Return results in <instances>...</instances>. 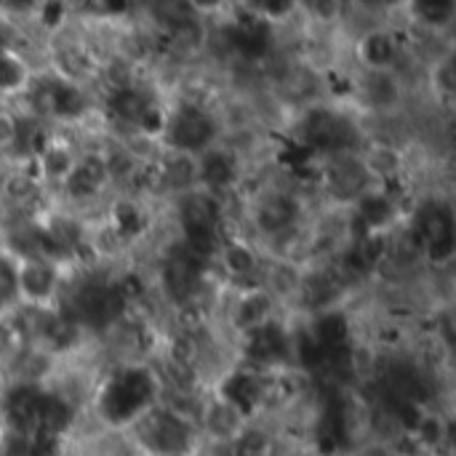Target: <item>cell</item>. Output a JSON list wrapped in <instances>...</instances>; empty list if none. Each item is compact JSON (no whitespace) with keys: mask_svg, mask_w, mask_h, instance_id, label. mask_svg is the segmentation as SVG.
Listing matches in <instances>:
<instances>
[{"mask_svg":"<svg viewBox=\"0 0 456 456\" xmlns=\"http://www.w3.org/2000/svg\"><path fill=\"white\" fill-rule=\"evenodd\" d=\"M160 377L152 369L126 363L99 387L94 403L96 417L107 430H126L160 401Z\"/></svg>","mask_w":456,"mask_h":456,"instance_id":"obj_1","label":"cell"},{"mask_svg":"<svg viewBox=\"0 0 456 456\" xmlns=\"http://www.w3.org/2000/svg\"><path fill=\"white\" fill-rule=\"evenodd\" d=\"M131 449L136 456H198L203 438L195 422L155 403L131 428Z\"/></svg>","mask_w":456,"mask_h":456,"instance_id":"obj_2","label":"cell"},{"mask_svg":"<svg viewBox=\"0 0 456 456\" xmlns=\"http://www.w3.org/2000/svg\"><path fill=\"white\" fill-rule=\"evenodd\" d=\"M128 307L126 291L102 275H88L69 289L67 307L61 310L77 329L88 331H110L123 321V313Z\"/></svg>","mask_w":456,"mask_h":456,"instance_id":"obj_3","label":"cell"},{"mask_svg":"<svg viewBox=\"0 0 456 456\" xmlns=\"http://www.w3.org/2000/svg\"><path fill=\"white\" fill-rule=\"evenodd\" d=\"M163 136H166L171 152H182V155L198 158V155H203L206 150H211L216 144L219 120L203 104L184 102L174 112H168Z\"/></svg>","mask_w":456,"mask_h":456,"instance_id":"obj_4","label":"cell"},{"mask_svg":"<svg viewBox=\"0 0 456 456\" xmlns=\"http://www.w3.org/2000/svg\"><path fill=\"white\" fill-rule=\"evenodd\" d=\"M302 139L315 152H323L329 158H339V155H355L361 134H358V126L347 115L329 110V107H318V110H310L305 115Z\"/></svg>","mask_w":456,"mask_h":456,"instance_id":"obj_5","label":"cell"},{"mask_svg":"<svg viewBox=\"0 0 456 456\" xmlns=\"http://www.w3.org/2000/svg\"><path fill=\"white\" fill-rule=\"evenodd\" d=\"M208 262L176 243L160 265V291L174 307H190L198 302L206 281Z\"/></svg>","mask_w":456,"mask_h":456,"instance_id":"obj_6","label":"cell"},{"mask_svg":"<svg viewBox=\"0 0 456 456\" xmlns=\"http://www.w3.org/2000/svg\"><path fill=\"white\" fill-rule=\"evenodd\" d=\"M425 256L433 265H449L454 256V214L446 203L430 200L417 208L414 227Z\"/></svg>","mask_w":456,"mask_h":456,"instance_id":"obj_7","label":"cell"},{"mask_svg":"<svg viewBox=\"0 0 456 456\" xmlns=\"http://www.w3.org/2000/svg\"><path fill=\"white\" fill-rule=\"evenodd\" d=\"M297 222H299V200L291 192H278V190L267 192L254 206V224L270 240L294 232Z\"/></svg>","mask_w":456,"mask_h":456,"instance_id":"obj_8","label":"cell"},{"mask_svg":"<svg viewBox=\"0 0 456 456\" xmlns=\"http://www.w3.org/2000/svg\"><path fill=\"white\" fill-rule=\"evenodd\" d=\"M291 334L275 318L259 326L256 331L246 334V355L256 369H275L291 358Z\"/></svg>","mask_w":456,"mask_h":456,"instance_id":"obj_9","label":"cell"},{"mask_svg":"<svg viewBox=\"0 0 456 456\" xmlns=\"http://www.w3.org/2000/svg\"><path fill=\"white\" fill-rule=\"evenodd\" d=\"M219 267L224 270V275L230 281H235L238 286L248 289V286H262L265 281V267H262V256L254 251L251 243L240 240V238H227L222 240L216 256Z\"/></svg>","mask_w":456,"mask_h":456,"instance_id":"obj_10","label":"cell"},{"mask_svg":"<svg viewBox=\"0 0 456 456\" xmlns=\"http://www.w3.org/2000/svg\"><path fill=\"white\" fill-rule=\"evenodd\" d=\"M374 171L358 155H339L331 158L326 171V184L339 200H358L371 190Z\"/></svg>","mask_w":456,"mask_h":456,"instance_id":"obj_11","label":"cell"},{"mask_svg":"<svg viewBox=\"0 0 456 456\" xmlns=\"http://www.w3.org/2000/svg\"><path fill=\"white\" fill-rule=\"evenodd\" d=\"M16 289L29 307H48L59 291V270L48 262L24 259L16 267Z\"/></svg>","mask_w":456,"mask_h":456,"instance_id":"obj_12","label":"cell"},{"mask_svg":"<svg viewBox=\"0 0 456 456\" xmlns=\"http://www.w3.org/2000/svg\"><path fill=\"white\" fill-rule=\"evenodd\" d=\"M273 307L275 299L267 294L265 286H248L238 294V299L230 307V326L235 334L246 337L251 331H256L259 326H265L267 321H273Z\"/></svg>","mask_w":456,"mask_h":456,"instance_id":"obj_13","label":"cell"},{"mask_svg":"<svg viewBox=\"0 0 456 456\" xmlns=\"http://www.w3.org/2000/svg\"><path fill=\"white\" fill-rule=\"evenodd\" d=\"M238 158L227 150V147H211L203 155H198V187L219 195L227 192L235 182H238Z\"/></svg>","mask_w":456,"mask_h":456,"instance_id":"obj_14","label":"cell"},{"mask_svg":"<svg viewBox=\"0 0 456 456\" xmlns=\"http://www.w3.org/2000/svg\"><path fill=\"white\" fill-rule=\"evenodd\" d=\"M107 182H110V176H107L104 155L94 152V155H77V163L61 187L72 200H91L94 195L102 192V187Z\"/></svg>","mask_w":456,"mask_h":456,"instance_id":"obj_15","label":"cell"},{"mask_svg":"<svg viewBox=\"0 0 456 456\" xmlns=\"http://www.w3.org/2000/svg\"><path fill=\"white\" fill-rule=\"evenodd\" d=\"M398 53H401V48L390 29L374 27V29H366L358 40V56H361L366 72H393Z\"/></svg>","mask_w":456,"mask_h":456,"instance_id":"obj_16","label":"cell"},{"mask_svg":"<svg viewBox=\"0 0 456 456\" xmlns=\"http://www.w3.org/2000/svg\"><path fill=\"white\" fill-rule=\"evenodd\" d=\"M152 94L144 91L142 86L131 83V86H123V88H110L107 99H104V107L110 112L112 120L123 123V126H131L136 128L139 118L144 115V110L152 104Z\"/></svg>","mask_w":456,"mask_h":456,"instance_id":"obj_17","label":"cell"},{"mask_svg":"<svg viewBox=\"0 0 456 456\" xmlns=\"http://www.w3.org/2000/svg\"><path fill=\"white\" fill-rule=\"evenodd\" d=\"M158 184L166 192H174L176 198L198 190V158L168 152L158 166Z\"/></svg>","mask_w":456,"mask_h":456,"instance_id":"obj_18","label":"cell"},{"mask_svg":"<svg viewBox=\"0 0 456 456\" xmlns=\"http://www.w3.org/2000/svg\"><path fill=\"white\" fill-rule=\"evenodd\" d=\"M358 206V219L366 227V235H379L382 230H387L395 219V203L385 195V192H374L369 190L366 195H361L355 200Z\"/></svg>","mask_w":456,"mask_h":456,"instance_id":"obj_19","label":"cell"},{"mask_svg":"<svg viewBox=\"0 0 456 456\" xmlns=\"http://www.w3.org/2000/svg\"><path fill=\"white\" fill-rule=\"evenodd\" d=\"M37 160H40V171L45 179L64 184V179L69 176V171L77 163V155L72 152V147L67 142H56V139H45L43 147L37 150Z\"/></svg>","mask_w":456,"mask_h":456,"instance_id":"obj_20","label":"cell"},{"mask_svg":"<svg viewBox=\"0 0 456 456\" xmlns=\"http://www.w3.org/2000/svg\"><path fill=\"white\" fill-rule=\"evenodd\" d=\"M363 94H366V99H369L371 107L390 110V107H395L401 102L403 86H401V80H398L395 72H366Z\"/></svg>","mask_w":456,"mask_h":456,"instance_id":"obj_21","label":"cell"},{"mask_svg":"<svg viewBox=\"0 0 456 456\" xmlns=\"http://www.w3.org/2000/svg\"><path fill=\"white\" fill-rule=\"evenodd\" d=\"M0 192H3V200H5L11 208H29V206L37 203L40 184H37V179L29 176L27 171L16 168V171H11V174L3 176Z\"/></svg>","mask_w":456,"mask_h":456,"instance_id":"obj_22","label":"cell"},{"mask_svg":"<svg viewBox=\"0 0 456 456\" xmlns=\"http://www.w3.org/2000/svg\"><path fill=\"white\" fill-rule=\"evenodd\" d=\"M411 16L430 32H444L454 24L456 3L449 0H422L411 5Z\"/></svg>","mask_w":456,"mask_h":456,"instance_id":"obj_23","label":"cell"},{"mask_svg":"<svg viewBox=\"0 0 456 456\" xmlns=\"http://www.w3.org/2000/svg\"><path fill=\"white\" fill-rule=\"evenodd\" d=\"M27 83H29V67H27V61L13 48L0 51V94L27 88Z\"/></svg>","mask_w":456,"mask_h":456,"instance_id":"obj_24","label":"cell"},{"mask_svg":"<svg viewBox=\"0 0 456 456\" xmlns=\"http://www.w3.org/2000/svg\"><path fill=\"white\" fill-rule=\"evenodd\" d=\"M19 299L16 289V265L5 256H0V310L13 305Z\"/></svg>","mask_w":456,"mask_h":456,"instance_id":"obj_25","label":"cell"},{"mask_svg":"<svg viewBox=\"0 0 456 456\" xmlns=\"http://www.w3.org/2000/svg\"><path fill=\"white\" fill-rule=\"evenodd\" d=\"M19 139V115L0 110V152H13Z\"/></svg>","mask_w":456,"mask_h":456,"instance_id":"obj_26","label":"cell"},{"mask_svg":"<svg viewBox=\"0 0 456 456\" xmlns=\"http://www.w3.org/2000/svg\"><path fill=\"white\" fill-rule=\"evenodd\" d=\"M13 353V329L0 321V363Z\"/></svg>","mask_w":456,"mask_h":456,"instance_id":"obj_27","label":"cell"},{"mask_svg":"<svg viewBox=\"0 0 456 456\" xmlns=\"http://www.w3.org/2000/svg\"><path fill=\"white\" fill-rule=\"evenodd\" d=\"M5 48H11V29H8V24L0 21V51H5Z\"/></svg>","mask_w":456,"mask_h":456,"instance_id":"obj_28","label":"cell"}]
</instances>
